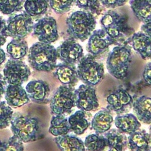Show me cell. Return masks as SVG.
I'll list each match as a JSON object with an SVG mask.
<instances>
[{
	"instance_id": "6da1fadb",
	"label": "cell",
	"mask_w": 151,
	"mask_h": 151,
	"mask_svg": "<svg viewBox=\"0 0 151 151\" xmlns=\"http://www.w3.org/2000/svg\"><path fill=\"white\" fill-rule=\"evenodd\" d=\"M100 22L112 44L118 45L124 44L134 32V29L129 25L127 18L113 10H109L102 17Z\"/></svg>"
},
{
	"instance_id": "7a4b0ae2",
	"label": "cell",
	"mask_w": 151,
	"mask_h": 151,
	"mask_svg": "<svg viewBox=\"0 0 151 151\" xmlns=\"http://www.w3.org/2000/svg\"><path fill=\"white\" fill-rule=\"evenodd\" d=\"M28 52V61L34 70L51 72L55 69L58 56L56 48L51 44L37 42L31 45Z\"/></svg>"
},
{
	"instance_id": "3957f363",
	"label": "cell",
	"mask_w": 151,
	"mask_h": 151,
	"mask_svg": "<svg viewBox=\"0 0 151 151\" xmlns=\"http://www.w3.org/2000/svg\"><path fill=\"white\" fill-rule=\"evenodd\" d=\"M66 25L70 37L83 42L87 40L95 29L96 21L92 14L77 11L67 18Z\"/></svg>"
},
{
	"instance_id": "277c9868",
	"label": "cell",
	"mask_w": 151,
	"mask_h": 151,
	"mask_svg": "<svg viewBox=\"0 0 151 151\" xmlns=\"http://www.w3.org/2000/svg\"><path fill=\"white\" fill-rule=\"evenodd\" d=\"M11 130L13 134L24 143L35 142L44 137L38 120L31 116L20 114L13 115Z\"/></svg>"
},
{
	"instance_id": "5b68a950",
	"label": "cell",
	"mask_w": 151,
	"mask_h": 151,
	"mask_svg": "<svg viewBox=\"0 0 151 151\" xmlns=\"http://www.w3.org/2000/svg\"><path fill=\"white\" fill-rule=\"evenodd\" d=\"M131 61L132 51L130 45L126 43L116 45L107 56V70L115 78L123 80L128 74Z\"/></svg>"
},
{
	"instance_id": "8992f818",
	"label": "cell",
	"mask_w": 151,
	"mask_h": 151,
	"mask_svg": "<svg viewBox=\"0 0 151 151\" xmlns=\"http://www.w3.org/2000/svg\"><path fill=\"white\" fill-rule=\"evenodd\" d=\"M77 72L79 80L84 84L94 86L103 78L104 68L103 63H99L95 57L88 54L78 63Z\"/></svg>"
},
{
	"instance_id": "52a82bcc",
	"label": "cell",
	"mask_w": 151,
	"mask_h": 151,
	"mask_svg": "<svg viewBox=\"0 0 151 151\" xmlns=\"http://www.w3.org/2000/svg\"><path fill=\"white\" fill-rule=\"evenodd\" d=\"M76 89L73 86L62 85L56 90L50 101L53 115L70 114L76 106Z\"/></svg>"
},
{
	"instance_id": "ba28073f",
	"label": "cell",
	"mask_w": 151,
	"mask_h": 151,
	"mask_svg": "<svg viewBox=\"0 0 151 151\" xmlns=\"http://www.w3.org/2000/svg\"><path fill=\"white\" fill-rule=\"evenodd\" d=\"M8 37L12 38H24L33 29V19L25 11L20 14L11 15L6 21Z\"/></svg>"
},
{
	"instance_id": "9c48e42d",
	"label": "cell",
	"mask_w": 151,
	"mask_h": 151,
	"mask_svg": "<svg viewBox=\"0 0 151 151\" xmlns=\"http://www.w3.org/2000/svg\"><path fill=\"white\" fill-rule=\"evenodd\" d=\"M31 75L29 67L20 60L10 58L5 64L3 76L8 84L22 85Z\"/></svg>"
},
{
	"instance_id": "30bf717a",
	"label": "cell",
	"mask_w": 151,
	"mask_h": 151,
	"mask_svg": "<svg viewBox=\"0 0 151 151\" xmlns=\"http://www.w3.org/2000/svg\"><path fill=\"white\" fill-rule=\"evenodd\" d=\"M32 31V35L41 42L51 44L59 38L57 22L52 17L47 16L38 19L34 24Z\"/></svg>"
},
{
	"instance_id": "8fae6325",
	"label": "cell",
	"mask_w": 151,
	"mask_h": 151,
	"mask_svg": "<svg viewBox=\"0 0 151 151\" xmlns=\"http://www.w3.org/2000/svg\"><path fill=\"white\" fill-rule=\"evenodd\" d=\"M76 106L82 111L89 112L97 109L99 107L96 89L93 86L81 84L75 90Z\"/></svg>"
},
{
	"instance_id": "7c38bea8",
	"label": "cell",
	"mask_w": 151,
	"mask_h": 151,
	"mask_svg": "<svg viewBox=\"0 0 151 151\" xmlns=\"http://www.w3.org/2000/svg\"><path fill=\"white\" fill-rule=\"evenodd\" d=\"M56 50L58 58L64 63L75 64L84 57L83 47L71 38L64 41Z\"/></svg>"
},
{
	"instance_id": "4fadbf2b",
	"label": "cell",
	"mask_w": 151,
	"mask_h": 151,
	"mask_svg": "<svg viewBox=\"0 0 151 151\" xmlns=\"http://www.w3.org/2000/svg\"><path fill=\"white\" fill-rule=\"evenodd\" d=\"M107 109L117 114L128 111L133 103L132 97L124 89H118L110 93L106 99Z\"/></svg>"
},
{
	"instance_id": "5bb4252c",
	"label": "cell",
	"mask_w": 151,
	"mask_h": 151,
	"mask_svg": "<svg viewBox=\"0 0 151 151\" xmlns=\"http://www.w3.org/2000/svg\"><path fill=\"white\" fill-rule=\"evenodd\" d=\"M88 39L86 50L95 57L104 53L110 45H113L110 38L102 28L94 29Z\"/></svg>"
},
{
	"instance_id": "9a60e30c",
	"label": "cell",
	"mask_w": 151,
	"mask_h": 151,
	"mask_svg": "<svg viewBox=\"0 0 151 151\" xmlns=\"http://www.w3.org/2000/svg\"><path fill=\"white\" fill-rule=\"evenodd\" d=\"M30 100L37 104H46L49 100L50 88L48 83L42 80L30 81L25 87Z\"/></svg>"
},
{
	"instance_id": "2e32d148",
	"label": "cell",
	"mask_w": 151,
	"mask_h": 151,
	"mask_svg": "<svg viewBox=\"0 0 151 151\" xmlns=\"http://www.w3.org/2000/svg\"><path fill=\"white\" fill-rule=\"evenodd\" d=\"M124 43L131 45L143 60L151 58V40L144 32H134Z\"/></svg>"
},
{
	"instance_id": "e0dca14e",
	"label": "cell",
	"mask_w": 151,
	"mask_h": 151,
	"mask_svg": "<svg viewBox=\"0 0 151 151\" xmlns=\"http://www.w3.org/2000/svg\"><path fill=\"white\" fill-rule=\"evenodd\" d=\"M5 99L6 103L11 107H21L29 101L26 90L18 84H8L6 87Z\"/></svg>"
},
{
	"instance_id": "ac0fdd59",
	"label": "cell",
	"mask_w": 151,
	"mask_h": 151,
	"mask_svg": "<svg viewBox=\"0 0 151 151\" xmlns=\"http://www.w3.org/2000/svg\"><path fill=\"white\" fill-rule=\"evenodd\" d=\"M54 75L65 86L74 87L78 81L77 68L74 64L64 63L57 64Z\"/></svg>"
},
{
	"instance_id": "d6986e66",
	"label": "cell",
	"mask_w": 151,
	"mask_h": 151,
	"mask_svg": "<svg viewBox=\"0 0 151 151\" xmlns=\"http://www.w3.org/2000/svg\"><path fill=\"white\" fill-rule=\"evenodd\" d=\"M150 145V135L143 129L129 134L127 137V146L131 151H147Z\"/></svg>"
},
{
	"instance_id": "ffe728a7",
	"label": "cell",
	"mask_w": 151,
	"mask_h": 151,
	"mask_svg": "<svg viewBox=\"0 0 151 151\" xmlns=\"http://www.w3.org/2000/svg\"><path fill=\"white\" fill-rule=\"evenodd\" d=\"M133 111L137 119L147 124H151V96H142L133 103Z\"/></svg>"
},
{
	"instance_id": "44dd1931",
	"label": "cell",
	"mask_w": 151,
	"mask_h": 151,
	"mask_svg": "<svg viewBox=\"0 0 151 151\" xmlns=\"http://www.w3.org/2000/svg\"><path fill=\"white\" fill-rule=\"evenodd\" d=\"M113 122V117L110 111L106 109H102L93 116L91 126L96 133L102 134L109 130Z\"/></svg>"
},
{
	"instance_id": "7402d4cb",
	"label": "cell",
	"mask_w": 151,
	"mask_h": 151,
	"mask_svg": "<svg viewBox=\"0 0 151 151\" xmlns=\"http://www.w3.org/2000/svg\"><path fill=\"white\" fill-rule=\"evenodd\" d=\"M54 141L60 151H86L84 142L74 135L56 136Z\"/></svg>"
},
{
	"instance_id": "603a6c76",
	"label": "cell",
	"mask_w": 151,
	"mask_h": 151,
	"mask_svg": "<svg viewBox=\"0 0 151 151\" xmlns=\"http://www.w3.org/2000/svg\"><path fill=\"white\" fill-rule=\"evenodd\" d=\"M108 151H124L127 146V137L119 129H113L104 134Z\"/></svg>"
},
{
	"instance_id": "cb8c5ba5",
	"label": "cell",
	"mask_w": 151,
	"mask_h": 151,
	"mask_svg": "<svg viewBox=\"0 0 151 151\" xmlns=\"http://www.w3.org/2000/svg\"><path fill=\"white\" fill-rule=\"evenodd\" d=\"M114 124L117 129L128 134L139 130L141 126L137 117L132 113L118 115L114 119Z\"/></svg>"
},
{
	"instance_id": "d4e9b609",
	"label": "cell",
	"mask_w": 151,
	"mask_h": 151,
	"mask_svg": "<svg viewBox=\"0 0 151 151\" xmlns=\"http://www.w3.org/2000/svg\"><path fill=\"white\" fill-rule=\"evenodd\" d=\"M129 4L139 21L143 24L151 19V0H130Z\"/></svg>"
},
{
	"instance_id": "484cf974",
	"label": "cell",
	"mask_w": 151,
	"mask_h": 151,
	"mask_svg": "<svg viewBox=\"0 0 151 151\" xmlns=\"http://www.w3.org/2000/svg\"><path fill=\"white\" fill-rule=\"evenodd\" d=\"M84 111L77 110L68 119L70 129L76 135L84 133L89 126V121Z\"/></svg>"
},
{
	"instance_id": "4316f807",
	"label": "cell",
	"mask_w": 151,
	"mask_h": 151,
	"mask_svg": "<svg viewBox=\"0 0 151 151\" xmlns=\"http://www.w3.org/2000/svg\"><path fill=\"white\" fill-rule=\"evenodd\" d=\"M6 51L10 58L21 60L28 52V46L24 38H12L6 46Z\"/></svg>"
},
{
	"instance_id": "83f0119b",
	"label": "cell",
	"mask_w": 151,
	"mask_h": 151,
	"mask_svg": "<svg viewBox=\"0 0 151 151\" xmlns=\"http://www.w3.org/2000/svg\"><path fill=\"white\" fill-rule=\"evenodd\" d=\"M71 130L68 119L64 115H54L52 117L48 132L54 136L68 134Z\"/></svg>"
},
{
	"instance_id": "f1b7e54d",
	"label": "cell",
	"mask_w": 151,
	"mask_h": 151,
	"mask_svg": "<svg viewBox=\"0 0 151 151\" xmlns=\"http://www.w3.org/2000/svg\"><path fill=\"white\" fill-rule=\"evenodd\" d=\"M48 0H25L24 4L25 12L31 17H40L48 10Z\"/></svg>"
},
{
	"instance_id": "f546056e",
	"label": "cell",
	"mask_w": 151,
	"mask_h": 151,
	"mask_svg": "<svg viewBox=\"0 0 151 151\" xmlns=\"http://www.w3.org/2000/svg\"><path fill=\"white\" fill-rule=\"evenodd\" d=\"M84 144L86 151H105L107 147L106 137L98 133L88 135Z\"/></svg>"
},
{
	"instance_id": "4dcf8cb0",
	"label": "cell",
	"mask_w": 151,
	"mask_h": 151,
	"mask_svg": "<svg viewBox=\"0 0 151 151\" xmlns=\"http://www.w3.org/2000/svg\"><path fill=\"white\" fill-rule=\"evenodd\" d=\"M22 8V0H0V12L4 15H12Z\"/></svg>"
},
{
	"instance_id": "1f68e13d",
	"label": "cell",
	"mask_w": 151,
	"mask_h": 151,
	"mask_svg": "<svg viewBox=\"0 0 151 151\" xmlns=\"http://www.w3.org/2000/svg\"><path fill=\"white\" fill-rule=\"evenodd\" d=\"M13 113V110L6 101H0V130L9 126Z\"/></svg>"
},
{
	"instance_id": "d6a6232c",
	"label": "cell",
	"mask_w": 151,
	"mask_h": 151,
	"mask_svg": "<svg viewBox=\"0 0 151 151\" xmlns=\"http://www.w3.org/2000/svg\"><path fill=\"white\" fill-rule=\"evenodd\" d=\"M76 5L84 11L93 14H99L101 12L100 0H76Z\"/></svg>"
},
{
	"instance_id": "836d02e7",
	"label": "cell",
	"mask_w": 151,
	"mask_h": 151,
	"mask_svg": "<svg viewBox=\"0 0 151 151\" xmlns=\"http://www.w3.org/2000/svg\"><path fill=\"white\" fill-rule=\"evenodd\" d=\"M24 146L15 136L13 135L7 140L0 141V151H24Z\"/></svg>"
},
{
	"instance_id": "e575fe53",
	"label": "cell",
	"mask_w": 151,
	"mask_h": 151,
	"mask_svg": "<svg viewBox=\"0 0 151 151\" xmlns=\"http://www.w3.org/2000/svg\"><path fill=\"white\" fill-rule=\"evenodd\" d=\"M49 6L57 14H64L68 12L74 0H48Z\"/></svg>"
},
{
	"instance_id": "d590c367",
	"label": "cell",
	"mask_w": 151,
	"mask_h": 151,
	"mask_svg": "<svg viewBox=\"0 0 151 151\" xmlns=\"http://www.w3.org/2000/svg\"><path fill=\"white\" fill-rule=\"evenodd\" d=\"M8 37V33L6 28V22L5 20L0 16V47L6 42Z\"/></svg>"
},
{
	"instance_id": "8d00e7d4",
	"label": "cell",
	"mask_w": 151,
	"mask_h": 151,
	"mask_svg": "<svg viewBox=\"0 0 151 151\" xmlns=\"http://www.w3.org/2000/svg\"><path fill=\"white\" fill-rule=\"evenodd\" d=\"M100 2L104 7L113 9L124 5L126 0H100Z\"/></svg>"
},
{
	"instance_id": "74e56055",
	"label": "cell",
	"mask_w": 151,
	"mask_h": 151,
	"mask_svg": "<svg viewBox=\"0 0 151 151\" xmlns=\"http://www.w3.org/2000/svg\"><path fill=\"white\" fill-rule=\"evenodd\" d=\"M143 78L146 83L151 85V62L145 66L143 72Z\"/></svg>"
},
{
	"instance_id": "f35d334b",
	"label": "cell",
	"mask_w": 151,
	"mask_h": 151,
	"mask_svg": "<svg viewBox=\"0 0 151 151\" xmlns=\"http://www.w3.org/2000/svg\"><path fill=\"white\" fill-rule=\"evenodd\" d=\"M141 30L151 40V19L143 24L141 26Z\"/></svg>"
},
{
	"instance_id": "ab89813d",
	"label": "cell",
	"mask_w": 151,
	"mask_h": 151,
	"mask_svg": "<svg viewBox=\"0 0 151 151\" xmlns=\"http://www.w3.org/2000/svg\"><path fill=\"white\" fill-rule=\"evenodd\" d=\"M7 87V83L4 79V76L0 73V100L2 98L3 95L5 93Z\"/></svg>"
},
{
	"instance_id": "60d3db41",
	"label": "cell",
	"mask_w": 151,
	"mask_h": 151,
	"mask_svg": "<svg viewBox=\"0 0 151 151\" xmlns=\"http://www.w3.org/2000/svg\"><path fill=\"white\" fill-rule=\"evenodd\" d=\"M6 60V54L4 51L0 47V66Z\"/></svg>"
},
{
	"instance_id": "b9f144b4",
	"label": "cell",
	"mask_w": 151,
	"mask_h": 151,
	"mask_svg": "<svg viewBox=\"0 0 151 151\" xmlns=\"http://www.w3.org/2000/svg\"><path fill=\"white\" fill-rule=\"evenodd\" d=\"M149 134L150 135V137H151V126L150 127V129H149Z\"/></svg>"
},
{
	"instance_id": "7bdbcfd3",
	"label": "cell",
	"mask_w": 151,
	"mask_h": 151,
	"mask_svg": "<svg viewBox=\"0 0 151 151\" xmlns=\"http://www.w3.org/2000/svg\"><path fill=\"white\" fill-rule=\"evenodd\" d=\"M147 151H151V146H150V148H149Z\"/></svg>"
}]
</instances>
